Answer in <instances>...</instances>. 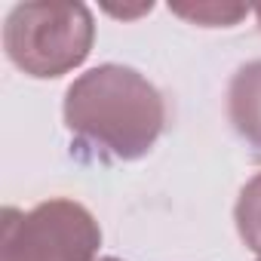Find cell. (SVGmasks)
Instances as JSON below:
<instances>
[{
    "label": "cell",
    "mask_w": 261,
    "mask_h": 261,
    "mask_svg": "<svg viewBox=\"0 0 261 261\" xmlns=\"http://www.w3.org/2000/svg\"><path fill=\"white\" fill-rule=\"evenodd\" d=\"M255 16H258V25H261V7H258V10H255Z\"/></svg>",
    "instance_id": "obj_9"
},
{
    "label": "cell",
    "mask_w": 261,
    "mask_h": 261,
    "mask_svg": "<svg viewBox=\"0 0 261 261\" xmlns=\"http://www.w3.org/2000/svg\"><path fill=\"white\" fill-rule=\"evenodd\" d=\"M65 126L77 148L95 160H142L166 126L160 89L126 65H98L80 74L62 101Z\"/></svg>",
    "instance_id": "obj_1"
},
{
    "label": "cell",
    "mask_w": 261,
    "mask_h": 261,
    "mask_svg": "<svg viewBox=\"0 0 261 261\" xmlns=\"http://www.w3.org/2000/svg\"><path fill=\"white\" fill-rule=\"evenodd\" d=\"M227 117L237 136L261 151V59L233 71L227 83Z\"/></svg>",
    "instance_id": "obj_4"
},
{
    "label": "cell",
    "mask_w": 261,
    "mask_h": 261,
    "mask_svg": "<svg viewBox=\"0 0 261 261\" xmlns=\"http://www.w3.org/2000/svg\"><path fill=\"white\" fill-rule=\"evenodd\" d=\"M233 221H237V233L240 240L261 255V172L252 175L233 206Z\"/></svg>",
    "instance_id": "obj_5"
},
{
    "label": "cell",
    "mask_w": 261,
    "mask_h": 261,
    "mask_svg": "<svg viewBox=\"0 0 261 261\" xmlns=\"http://www.w3.org/2000/svg\"><path fill=\"white\" fill-rule=\"evenodd\" d=\"M101 227L77 200H46L34 209H4L0 261H95Z\"/></svg>",
    "instance_id": "obj_3"
},
{
    "label": "cell",
    "mask_w": 261,
    "mask_h": 261,
    "mask_svg": "<svg viewBox=\"0 0 261 261\" xmlns=\"http://www.w3.org/2000/svg\"><path fill=\"white\" fill-rule=\"evenodd\" d=\"M95 22L86 4H19L4 25L10 62L37 80L80 68L92 49Z\"/></svg>",
    "instance_id": "obj_2"
},
{
    "label": "cell",
    "mask_w": 261,
    "mask_h": 261,
    "mask_svg": "<svg viewBox=\"0 0 261 261\" xmlns=\"http://www.w3.org/2000/svg\"><path fill=\"white\" fill-rule=\"evenodd\" d=\"M169 13L203 25V28H230L240 19L249 16V7L243 4H215V0H203V4H169Z\"/></svg>",
    "instance_id": "obj_6"
},
{
    "label": "cell",
    "mask_w": 261,
    "mask_h": 261,
    "mask_svg": "<svg viewBox=\"0 0 261 261\" xmlns=\"http://www.w3.org/2000/svg\"><path fill=\"white\" fill-rule=\"evenodd\" d=\"M105 10H108L111 16H117V19H133V16H145V13H151L154 4H142L139 10H126V7H123V10H117V7H105Z\"/></svg>",
    "instance_id": "obj_7"
},
{
    "label": "cell",
    "mask_w": 261,
    "mask_h": 261,
    "mask_svg": "<svg viewBox=\"0 0 261 261\" xmlns=\"http://www.w3.org/2000/svg\"><path fill=\"white\" fill-rule=\"evenodd\" d=\"M98 261H123V258H114V255H105V258H98Z\"/></svg>",
    "instance_id": "obj_8"
}]
</instances>
